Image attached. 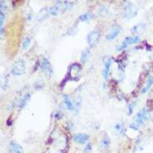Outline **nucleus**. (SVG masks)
Here are the masks:
<instances>
[{
    "label": "nucleus",
    "mask_w": 153,
    "mask_h": 153,
    "mask_svg": "<svg viewBox=\"0 0 153 153\" xmlns=\"http://www.w3.org/2000/svg\"><path fill=\"white\" fill-rule=\"evenodd\" d=\"M138 14V8L130 2H126L123 7V18L126 19H131L137 16Z\"/></svg>",
    "instance_id": "1"
},
{
    "label": "nucleus",
    "mask_w": 153,
    "mask_h": 153,
    "mask_svg": "<svg viewBox=\"0 0 153 153\" xmlns=\"http://www.w3.org/2000/svg\"><path fill=\"white\" fill-rule=\"evenodd\" d=\"M25 69H26L25 62L23 59H19L14 65V67L12 69V74L15 76H20L24 74Z\"/></svg>",
    "instance_id": "2"
},
{
    "label": "nucleus",
    "mask_w": 153,
    "mask_h": 153,
    "mask_svg": "<svg viewBox=\"0 0 153 153\" xmlns=\"http://www.w3.org/2000/svg\"><path fill=\"white\" fill-rule=\"evenodd\" d=\"M140 41V37L139 36H134V37H126L125 39V40L121 43L120 45L117 46V50H123L126 48H127L130 44H137Z\"/></svg>",
    "instance_id": "3"
},
{
    "label": "nucleus",
    "mask_w": 153,
    "mask_h": 153,
    "mask_svg": "<svg viewBox=\"0 0 153 153\" xmlns=\"http://www.w3.org/2000/svg\"><path fill=\"white\" fill-rule=\"evenodd\" d=\"M100 38V30L96 29V30L92 31V32L89 34L88 39H87L88 40L89 45L90 47L96 46L97 44V43L99 42Z\"/></svg>",
    "instance_id": "4"
},
{
    "label": "nucleus",
    "mask_w": 153,
    "mask_h": 153,
    "mask_svg": "<svg viewBox=\"0 0 153 153\" xmlns=\"http://www.w3.org/2000/svg\"><path fill=\"white\" fill-rule=\"evenodd\" d=\"M121 30V28L119 24H114L112 27H111L110 32L108 33V34L106 35V40H115L119 35Z\"/></svg>",
    "instance_id": "5"
},
{
    "label": "nucleus",
    "mask_w": 153,
    "mask_h": 153,
    "mask_svg": "<svg viewBox=\"0 0 153 153\" xmlns=\"http://www.w3.org/2000/svg\"><path fill=\"white\" fill-rule=\"evenodd\" d=\"M40 69L42 71H44V72L47 73V74L49 77L53 74V68L50 65L49 61L48 60V59L45 58V57L43 58V60H42L40 64Z\"/></svg>",
    "instance_id": "6"
},
{
    "label": "nucleus",
    "mask_w": 153,
    "mask_h": 153,
    "mask_svg": "<svg viewBox=\"0 0 153 153\" xmlns=\"http://www.w3.org/2000/svg\"><path fill=\"white\" fill-rule=\"evenodd\" d=\"M89 137L87 134H84V133H79V134H75L73 137V140L74 142L79 143V144H85L88 141Z\"/></svg>",
    "instance_id": "7"
},
{
    "label": "nucleus",
    "mask_w": 153,
    "mask_h": 153,
    "mask_svg": "<svg viewBox=\"0 0 153 153\" xmlns=\"http://www.w3.org/2000/svg\"><path fill=\"white\" fill-rule=\"evenodd\" d=\"M9 152L10 153H24V148L18 143L12 141L9 144Z\"/></svg>",
    "instance_id": "8"
},
{
    "label": "nucleus",
    "mask_w": 153,
    "mask_h": 153,
    "mask_svg": "<svg viewBox=\"0 0 153 153\" xmlns=\"http://www.w3.org/2000/svg\"><path fill=\"white\" fill-rule=\"evenodd\" d=\"M146 111L145 109H142L139 112L137 113V117H136V123L140 125H142V123L146 120Z\"/></svg>",
    "instance_id": "9"
},
{
    "label": "nucleus",
    "mask_w": 153,
    "mask_h": 153,
    "mask_svg": "<svg viewBox=\"0 0 153 153\" xmlns=\"http://www.w3.org/2000/svg\"><path fill=\"white\" fill-rule=\"evenodd\" d=\"M104 65H105V68L103 70V76L105 80L107 79V76H108V74L110 72V69H111V65L112 64V61H111V58H105V60H104Z\"/></svg>",
    "instance_id": "10"
},
{
    "label": "nucleus",
    "mask_w": 153,
    "mask_h": 153,
    "mask_svg": "<svg viewBox=\"0 0 153 153\" xmlns=\"http://www.w3.org/2000/svg\"><path fill=\"white\" fill-rule=\"evenodd\" d=\"M72 2H68V1H57V6L59 8V9H64V10H68L70 8H71L73 7Z\"/></svg>",
    "instance_id": "11"
},
{
    "label": "nucleus",
    "mask_w": 153,
    "mask_h": 153,
    "mask_svg": "<svg viewBox=\"0 0 153 153\" xmlns=\"http://www.w3.org/2000/svg\"><path fill=\"white\" fill-rule=\"evenodd\" d=\"M49 14L48 13V10H47L46 8H42L40 11L38 13V14H37V19L39 20V21H43L44 19H45L47 17H48V14Z\"/></svg>",
    "instance_id": "12"
},
{
    "label": "nucleus",
    "mask_w": 153,
    "mask_h": 153,
    "mask_svg": "<svg viewBox=\"0 0 153 153\" xmlns=\"http://www.w3.org/2000/svg\"><path fill=\"white\" fill-rule=\"evenodd\" d=\"M63 98H64V102H65V106H66L67 110L68 111H73L74 105H73L72 101L70 99V97L68 96L67 95H63Z\"/></svg>",
    "instance_id": "13"
},
{
    "label": "nucleus",
    "mask_w": 153,
    "mask_h": 153,
    "mask_svg": "<svg viewBox=\"0 0 153 153\" xmlns=\"http://www.w3.org/2000/svg\"><path fill=\"white\" fill-rule=\"evenodd\" d=\"M152 85H153V77L152 75H150V76L147 78V81H146V85H145L144 88L142 89L141 93H143V94L146 93Z\"/></svg>",
    "instance_id": "14"
},
{
    "label": "nucleus",
    "mask_w": 153,
    "mask_h": 153,
    "mask_svg": "<svg viewBox=\"0 0 153 153\" xmlns=\"http://www.w3.org/2000/svg\"><path fill=\"white\" fill-rule=\"evenodd\" d=\"M144 29H145V25L143 24H137L134 28H132L131 33H139L143 32V31H144Z\"/></svg>",
    "instance_id": "15"
},
{
    "label": "nucleus",
    "mask_w": 153,
    "mask_h": 153,
    "mask_svg": "<svg viewBox=\"0 0 153 153\" xmlns=\"http://www.w3.org/2000/svg\"><path fill=\"white\" fill-rule=\"evenodd\" d=\"M30 94H26L24 96H23V98L21 99V100L19 101V103H18V106L20 107V108H23L25 106V105L27 104V102H28V100L30 99Z\"/></svg>",
    "instance_id": "16"
},
{
    "label": "nucleus",
    "mask_w": 153,
    "mask_h": 153,
    "mask_svg": "<svg viewBox=\"0 0 153 153\" xmlns=\"http://www.w3.org/2000/svg\"><path fill=\"white\" fill-rule=\"evenodd\" d=\"M89 49H85L84 51H82L81 57V61L82 63H85L88 59L89 55Z\"/></svg>",
    "instance_id": "17"
},
{
    "label": "nucleus",
    "mask_w": 153,
    "mask_h": 153,
    "mask_svg": "<svg viewBox=\"0 0 153 153\" xmlns=\"http://www.w3.org/2000/svg\"><path fill=\"white\" fill-rule=\"evenodd\" d=\"M91 18H93V14H89V13H86V14H81L79 19L82 21V22H86L90 20Z\"/></svg>",
    "instance_id": "18"
},
{
    "label": "nucleus",
    "mask_w": 153,
    "mask_h": 153,
    "mask_svg": "<svg viewBox=\"0 0 153 153\" xmlns=\"http://www.w3.org/2000/svg\"><path fill=\"white\" fill-rule=\"evenodd\" d=\"M59 8L57 5H55V6H51L50 8H48V13L52 16H57L59 14Z\"/></svg>",
    "instance_id": "19"
},
{
    "label": "nucleus",
    "mask_w": 153,
    "mask_h": 153,
    "mask_svg": "<svg viewBox=\"0 0 153 153\" xmlns=\"http://www.w3.org/2000/svg\"><path fill=\"white\" fill-rule=\"evenodd\" d=\"M110 144H111V141H110V139L107 137H105L100 141V146L102 148H105V149L108 148Z\"/></svg>",
    "instance_id": "20"
},
{
    "label": "nucleus",
    "mask_w": 153,
    "mask_h": 153,
    "mask_svg": "<svg viewBox=\"0 0 153 153\" xmlns=\"http://www.w3.org/2000/svg\"><path fill=\"white\" fill-rule=\"evenodd\" d=\"M30 43H31V40H30V38H29V37H26V38L24 39V42H23V48H24V49H25V48H28V47L29 46Z\"/></svg>",
    "instance_id": "21"
},
{
    "label": "nucleus",
    "mask_w": 153,
    "mask_h": 153,
    "mask_svg": "<svg viewBox=\"0 0 153 153\" xmlns=\"http://www.w3.org/2000/svg\"><path fill=\"white\" fill-rule=\"evenodd\" d=\"M107 12H108V10H107V8L105 7V5H101V6L99 8V14H101L102 16H103V15H105Z\"/></svg>",
    "instance_id": "22"
},
{
    "label": "nucleus",
    "mask_w": 153,
    "mask_h": 153,
    "mask_svg": "<svg viewBox=\"0 0 153 153\" xmlns=\"http://www.w3.org/2000/svg\"><path fill=\"white\" fill-rule=\"evenodd\" d=\"M4 19H5V14H4V13L1 12L0 13V26H1V29H3L2 27H3V24L4 23Z\"/></svg>",
    "instance_id": "23"
},
{
    "label": "nucleus",
    "mask_w": 153,
    "mask_h": 153,
    "mask_svg": "<svg viewBox=\"0 0 153 153\" xmlns=\"http://www.w3.org/2000/svg\"><path fill=\"white\" fill-rule=\"evenodd\" d=\"M91 150H92V145H91V144L89 142L88 144L86 145V146L85 147L84 152L85 153H90L91 152Z\"/></svg>",
    "instance_id": "24"
},
{
    "label": "nucleus",
    "mask_w": 153,
    "mask_h": 153,
    "mask_svg": "<svg viewBox=\"0 0 153 153\" xmlns=\"http://www.w3.org/2000/svg\"><path fill=\"white\" fill-rule=\"evenodd\" d=\"M135 105H136V102H133V103H131V104H130L129 105V107H128V114H129V115H130V114L132 113Z\"/></svg>",
    "instance_id": "25"
},
{
    "label": "nucleus",
    "mask_w": 153,
    "mask_h": 153,
    "mask_svg": "<svg viewBox=\"0 0 153 153\" xmlns=\"http://www.w3.org/2000/svg\"><path fill=\"white\" fill-rule=\"evenodd\" d=\"M130 128L133 129L134 130H137L138 128H139V125L137 124V123H132V124H130Z\"/></svg>",
    "instance_id": "26"
},
{
    "label": "nucleus",
    "mask_w": 153,
    "mask_h": 153,
    "mask_svg": "<svg viewBox=\"0 0 153 153\" xmlns=\"http://www.w3.org/2000/svg\"><path fill=\"white\" fill-rule=\"evenodd\" d=\"M115 130H117V131H121L122 127H121V124H120V123L115 124Z\"/></svg>",
    "instance_id": "27"
}]
</instances>
